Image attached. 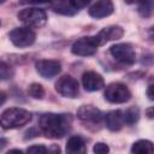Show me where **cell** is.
I'll return each instance as SVG.
<instances>
[{"mask_svg":"<svg viewBox=\"0 0 154 154\" xmlns=\"http://www.w3.org/2000/svg\"><path fill=\"white\" fill-rule=\"evenodd\" d=\"M88 2H83V1H57L51 4V7L53 8L54 12L63 14V16H73L76 14L82 7L87 6Z\"/></svg>","mask_w":154,"mask_h":154,"instance_id":"obj_10","label":"cell"},{"mask_svg":"<svg viewBox=\"0 0 154 154\" xmlns=\"http://www.w3.org/2000/svg\"><path fill=\"white\" fill-rule=\"evenodd\" d=\"M55 90L64 97L73 99V97H77L79 93V85L76 78H73L70 75H64L57 81Z\"/></svg>","mask_w":154,"mask_h":154,"instance_id":"obj_7","label":"cell"},{"mask_svg":"<svg viewBox=\"0 0 154 154\" xmlns=\"http://www.w3.org/2000/svg\"><path fill=\"white\" fill-rule=\"evenodd\" d=\"M18 19L23 22L28 28H40L46 24L47 14L43 8L26 7L18 12Z\"/></svg>","mask_w":154,"mask_h":154,"instance_id":"obj_3","label":"cell"},{"mask_svg":"<svg viewBox=\"0 0 154 154\" xmlns=\"http://www.w3.org/2000/svg\"><path fill=\"white\" fill-rule=\"evenodd\" d=\"M6 144H7V140L6 138H0V150H2L5 147H6Z\"/></svg>","mask_w":154,"mask_h":154,"instance_id":"obj_27","label":"cell"},{"mask_svg":"<svg viewBox=\"0 0 154 154\" xmlns=\"http://www.w3.org/2000/svg\"><path fill=\"white\" fill-rule=\"evenodd\" d=\"M13 76V70L7 64L0 61V79H8Z\"/></svg>","mask_w":154,"mask_h":154,"instance_id":"obj_20","label":"cell"},{"mask_svg":"<svg viewBox=\"0 0 154 154\" xmlns=\"http://www.w3.org/2000/svg\"><path fill=\"white\" fill-rule=\"evenodd\" d=\"M6 154H23V152H22L20 149H11V150H8Z\"/></svg>","mask_w":154,"mask_h":154,"instance_id":"obj_28","label":"cell"},{"mask_svg":"<svg viewBox=\"0 0 154 154\" xmlns=\"http://www.w3.org/2000/svg\"><path fill=\"white\" fill-rule=\"evenodd\" d=\"M124 35V30L122 26H118V25H111V26H107V28H103L101 29L96 36L100 46L105 45L107 41H114V40H119L122 36Z\"/></svg>","mask_w":154,"mask_h":154,"instance_id":"obj_14","label":"cell"},{"mask_svg":"<svg viewBox=\"0 0 154 154\" xmlns=\"http://www.w3.org/2000/svg\"><path fill=\"white\" fill-rule=\"evenodd\" d=\"M99 46H100V43H99L96 36H84L73 42V45L71 47V52L75 55L89 57V55H93L94 53H96Z\"/></svg>","mask_w":154,"mask_h":154,"instance_id":"obj_4","label":"cell"},{"mask_svg":"<svg viewBox=\"0 0 154 154\" xmlns=\"http://www.w3.org/2000/svg\"><path fill=\"white\" fill-rule=\"evenodd\" d=\"M31 119V114L29 111L24 108L12 107L5 109L0 116V126L2 129H17L26 123H29Z\"/></svg>","mask_w":154,"mask_h":154,"instance_id":"obj_2","label":"cell"},{"mask_svg":"<svg viewBox=\"0 0 154 154\" xmlns=\"http://www.w3.org/2000/svg\"><path fill=\"white\" fill-rule=\"evenodd\" d=\"M153 8V2H143V4H140L138 5V13L142 16V17H149L152 14V10Z\"/></svg>","mask_w":154,"mask_h":154,"instance_id":"obj_21","label":"cell"},{"mask_svg":"<svg viewBox=\"0 0 154 154\" xmlns=\"http://www.w3.org/2000/svg\"><path fill=\"white\" fill-rule=\"evenodd\" d=\"M140 118V109L135 106L128 108L124 113H123V119H124V123L131 125V124H135Z\"/></svg>","mask_w":154,"mask_h":154,"instance_id":"obj_18","label":"cell"},{"mask_svg":"<svg viewBox=\"0 0 154 154\" xmlns=\"http://www.w3.org/2000/svg\"><path fill=\"white\" fill-rule=\"evenodd\" d=\"M66 154H87V146L81 136H71L66 143Z\"/></svg>","mask_w":154,"mask_h":154,"instance_id":"obj_16","label":"cell"},{"mask_svg":"<svg viewBox=\"0 0 154 154\" xmlns=\"http://www.w3.org/2000/svg\"><path fill=\"white\" fill-rule=\"evenodd\" d=\"M77 117L83 123L99 124L102 120V113L99 108L91 105H83L77 109Z\"/></svg>","mask_w":154,"mask_h":154,"instance_id":"obj_11","label":"cell"},{"mask_svg":"<svg viewBox=\"0 0 154 154\" xmlns=\"http://www.w3.org/2000/svg\"><path fill=\"white\" fill-rule=\"evenodd\" d=\"M6 99H7V95H6V93H5V91H2V90H0V106L5 103Z\"/></svg>","mask_w":154,"mask_h":154,"instance_id":"obj_25","label":"cell"},{"mask_svg":"<svg viewBox=\"0 0 154 154\" xmlns=\"http://www.w3.org/2000/svg\"><path fill=\"white\" fill-rule=\"evenodd\" d=\"M153 143L148 140H138L131 147V154H153Z\"/></svg>","mask_w":154,"mask_h":154,"instance_id":"obj_17","label":"cell"},{"mask_svg":"<svg viewBox=\"0 0 154 154\" xmlns=\"http://www.w3.org/2000/svg\"><path fill=\"white\" fill-rule=\"evenodd\" d=\"M131 97V93L129 88L123 83H111L106 87L105 99L112 103H124L129 101Z\"/></svg>","mask_w":154,"mask_h":154,"instance_id":"obj_5","label":"cell"},{"mask_svg":"<svg viewBox=\"0 0 154 154\" xmlns=\"http://www.w3.org/2000/svg\"><path fill=\"white\" fill-rule=\"evenodd\" d=\"M26 154H48V150L42 144H35L26 149Z\"/></svg>","mask_w":154,"mask_h":154,"instance_id":"obj_22","label":"cell"},{"mask_svg":"<svg viewBox=\"0 0 154 154\" xmlns=\"http://www.w3.org/2000/svg\"><path fill=\"white\" fill-rule=\"evenodd\" d=\"M82 84L85 90L96 91V90H100L105 85V81L100 73L95 71H87L82 76Z\"/></svg>","mask_w":154,"mask_h":154,"instance_id":"obj_12","label":"cell"},{"mask_svg":"<svg viewBox=\"0 0 154 154\" xmlns=\"http://www.w3.org/2000/svg\"><path fill=\"white\" fill-rule=\"evenodd\" d=\"M93 150H94V154H108V152H109V147H108L106 143L97 142V143L94 146Z\"/></svg>","mask_w":154,"mask_h":154,"instance_id":"obj_23","label":"cell"},{"mask_svg":"<svg viewBox=\"0 0 154 154\" xmlns=\"http://www.w3.org/2000/svg\"><path fill=\"white\" fill-rule=\"evenodd\" d=\"M105 123L111 131H119L124 125L123 112L120 109L109 111L108 113L105 114Z\"/></svg>","mask_w":154,"mask_h":154,"instance_id":"obj_15","label":"cell"},{"mask_svg":"<svg viewBox=\"0 0 154 154\" xmlns=\"http://www.w3.org/2000/svg\"><path fill=\"white\" fill-rule=\"evenodd\" d=\"M147 95H148L149 100H154V95H153V84H149V85H148V89H147Z\"/></svg>","mask_w":154,"mask_h":154,"instance_id":"obj_24","label":"cell"},{"mask_svg":"<svg viewBox=\"0 0 154 154\" xmlns=\"http://www.w3.org/2000/svg\"><path fill=\"white\" fill-rule=\"evenodd\" d=\"M36 34L31 28L28 26H20L14 28L10 32V40L16 47H29L35 42Z\"/></svg>","mask_w":154,"mask_h":154,"instance_id":"obj_6","label":"cell"},{"mask_svg":"<svg viewBox=\"0 0 154 154\" xmlns=\"http://www.w3.org/2000/svg\"><path fill=\"white\" fill-rule=\"evenodd\" d=\"M36 71L38 75L43 78H53L61 71V64L58 60H51V59H42L36 61L35 64Z\"/></svg>","mask_w":154,"mask_h":154,"instance_id":"obj_9","label":"cell"},{"mask_svg":"<svg viewBox=\"0 0 154 154\" xmlns=\"http://www.w3.org/2000/svg\"><path fill=\"white\" fill-rule=\"evenodd\" d=\"M113 4L108 0H101V1H96V2H93L88 10L89 14L93 17V18H105V17H108L113 13Z\"/></svg>","mask_w":154,"mask_h":154,"instance_id":"obj_13","label":"cell"},{"mask_svg":"<svg viewBox=\"0 0 154 154\" xmlns=\"http://www.w3.org/2000/svg\"><path fill=\"white\" fill-rule=\"evenodd\" d=\"M153 111H154V108H153V107H149V108L146 111V112H147V116H148V118H150V119L153 118Z\"/></svg>","mask_w":154,"mask_h":154,"instance_id":"obj_29","label":"cell"},{"mask_svg":"<svg viewBox=\"0 0 154 154\" xmlns=\"http://www.w3.org/2000/svg\"><path fill=\"white\" fill-rule=\"evenodd\" d=\"M72 118L70 114L45 113L40 118V129L48 138H61L71 128Z\"/></svg>","mask_w":154,"mask_h":154,"instance_id":"obj_1","label":"cell"},{"mask_svg":"<svg viewBox=\"0 0 154 154\" xmlns=\"http://www.w3.org/2000/svg\"><path fill=\"white\" fill-rule=\"evenodd\" d=\"M28 93L31 97L34 99H42L43 95H45V89L41 84L38 83H32L29 85V89H28Z\"/></svg>","mask_w":154,"mask_h":154,"instance_id":"obj_19","label":"cell"},{"mask_svg":"<svg viewBox=\"0 0 154 154\" xmlns=\"http://www.w3.org/2000/svg\"><path fill=\"white\" fill-rule=\"evenodd\" d=\"M112 57L122 64L132 65L136 60V53L130 43H117L109 48Z\"/></svg>","mask_w":154,"mask_h":154,"instance_id":"obj_8","label":"cell"},{"mask_svg":"<svg viewBox=\"0 0 154 154\" xmlns=\"http://www.w3.org/2000/svg\"><path fill=\"white\" fill-rule=\"evenodd\" d=\"M49 152H51V154H59L60 153V148L58 147V146H52L51 147V149H49Z\"/></svg>","mask_w":154,"mask_h":154,"instance_id":"obj_26","label":"cell"}]
</instances>
